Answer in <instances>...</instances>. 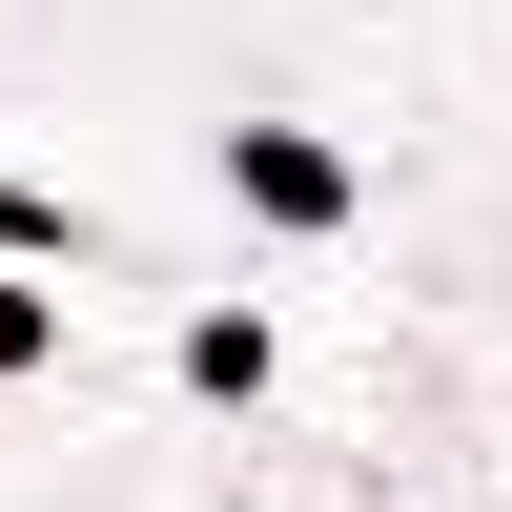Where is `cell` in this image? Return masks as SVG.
I'll return each mask as SVG.
<instances>
[{
	"label": "cell",
	"mask_w": 512,
	"mask_h": 512,
	"mask_svg": "<svg viewBox=\"0 0 512 512\" xmlns=\"http://www.w3.org/2000/svg\"><path fill=\"white\" fill-rule=\"evenodd\" d=\"M226 185L267 205V226H349V164H328V144H287V123H226Z\"/></svg>",
	"instance_id": "1"
}]
</instances>
